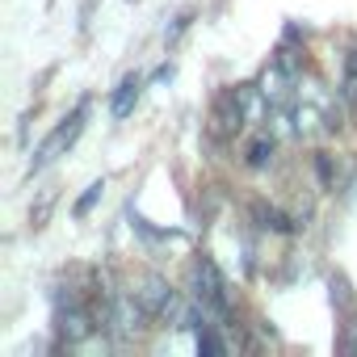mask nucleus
<instances>
[{
	"label": "nucleus",
	"instance_id": "nucleus-7",
	"mask_svg": "<svg viewBox=\"0 0 357 357\" xmlns=\"http://www.w3.org/2000/svg\"><path fill=\"white\" fill-rule=\"evenodd\" d=\"M269 155H273V139H265V135H261V139H252V143H248V168H265V164H269Z\"/></svg>",
	"mask_w": 357,
	"mask_h": 357
},
{
	"label": "nucleus",
	"instance_id": "nucleus-3",
	"mask_svg": "<svg viewBox=\"0 0 357 357\" xmlns=\"http://www.w3.org/2000/svg\"><path fill=\"white\" fill-rule=\"evenodd\" d=\"M84 114H89V105H76V114L68 118V122H59L55 130H51V139L34 151V168H43V164H51L59 151H68L72 143H76V135H80V126H84Z\"/></svg>",
	"mask_w": 357,
	"mask_h": 357
},
{
	"label": "nucleus",
	"instance_id": "nucleus-11",
	"mask_svg": "<svg viewBox=\"0 0 357 357\" xmlns=\"http://www.w3.org/2000/svg\"><path fill=\"white\" fill-rule=\"evenodd\" d=\"M51 206H55V194H43V202L34 206V215H30V223H34V227H43V223H47V215H51Z\"/></svg>",
	"mask_w": 357,
	"mask_h": 357
},
{
	"label": "nucleus",
	"instance_id": "nucleus-2",
	"mask_svg": "<svg viewBox=\"0 0 357 357\" xmlns=\"http://www.w3.org/2000/svg\"><path fill=\"white\" fill-rule=\"evenodd\" d=\"M135 298H139V307H143L147 315H181V307H176V294H172L168 282L155 278V273H147V278L135 286Z\"/></svg>",
	"mask_w": 357,
	"mask_h": 357
},
{
	"label": "nucleus",
	"instance_id": "nucleus-1",
	"mask_svg": "<svg viewBox=\"0 0 357 357\" xmlns=\"http://www.w3.org/2000/svg\"><path fill=\"white\" fill-rule=\"evenodd\" d=\"M194 298L202 303V311H211V315H231V294H227V282H223V273H219V265L211 261V257H202L198 265H194Z\"/></svg>",
	"mask_w": 357,
	"mask_h": 357
},
{
	"label": "nucleus",
	"instance_id": "nucleus-10",
	"mask_svg": "<svg viewBox=\"0 0 357 357\" xmlns=\"http://www.w3.org/2000/svg\"><path fill=\"white\" fill-rule=\"evenodd\" d=\"M198 353H206V357H219V353H227V344H223L215 332H202V336H198Z\"/></svg>",
	"mask_w": 357,
	"mask_h": 357
},
{
	"label": "nucleus",
	"instance_id": "nucleus-12",
	"mask_svg": "<svg viewBox=\"0 0 357 357\" xmlns=\"http://www.w3.org/2000/svg\"><path fill=\"white\" fill-rule=\"evenodd\" d=\"M332 298H336L340 307H349V286H344V278H336V282H332Z\"/></svg>",
	"mask_w": 357,
	"mask_h": 357
},
{
	"label": "nucleus",
	"instance_id": "nucleus-13",
	"mask_svg": "<svg viewBox=\"0 0 357 357\" xmlns=\"http://www.w3.org/2000/svg\"><path fill=\"white\" fill-rule=\"evenodd\" d=\"M340 349H344V353H357V324H349V328H344V340H340Z\"/></svg>",
	"mask_w": 357,
	"mask_h": 357
},
{
	"label": "nucleus",
	"instance_id": "nucleus-8",
	"mask_svg": "<svg viewBox=\"0 0 357 357\" xmlns=\"http://www.w3.org/2000/svg\"><path fill=\"white\" fill-rule=\"evenodd\" d=\"M101 194H105V185H101V181H93V185L84 190V198L76 202V219H84V215H89V211H93V206L101 202Z\"/></svg>",
	"mask_w": 357,
	"mask_h": 357
},
{
	"label": "nucleus",
	"instance_id": "nucleus-6",
	"mask_svg": "<svg viewBox=\"0 0 357 357\" xmlns=\"http://www.w3.org/2000/svg\"><path fill=\"white\" fill-rule=\"evenodd\" d=\"M135 101H139V76H126L122 84H118V93H114V118H126L130 109H135Z\"/></svg>",
	"mask_w": 357,
	"mask_h": 357
},
{
	"label": "nucleus",
	"instance_id": "nucleus-14",
	"mask_svg": "<svg viewBox=\"0 0 357 357\" xmlns=\"http://www.w3.org/2000/svg\"><path fill=\"white\" fill-rule=\"evenodd\" d=\"M319 181L332 185V160H328V155H319Z\"/></svg>",
	"mask_w": 357,
	"mask_h": 357
},
{
	"label": "nucleus",
	"instance_id": "nucleus-5",
	"mask_svg": "<svg viewBox=\"0 0 357 357\" xmlns=\"http://www.w3.org/2000/svg\"><path fill=\"white\" fill-rule=\"evenodd\" d=\"M244 126V105H240V93H223L211 109V135L215 139H231L236 130Z\"/></svg>",
	"mask_w": 357,
	"mask_h": 357
},
{
	"label": "nucleus",
	"instance_id": "nucleus-4",
	"mask_svg": "<svg viewBox=\"0 0 357 357\" xmlns=\"http://www.w3.org/2000/svg\"><path fill=\"white\" fill-rule=\"evenodd\" d=\"M93 319H97V315H93L89 307H80L76 298H68V307L59 303V315H55V324H59V336H63L68 344H80V340H84V336L97 328Z\"/></svg>",
	"mask_w": 357,
	"mask_h": 357
},
{
	"label": "nucleus",
	"instance_id": "nucleus-9",
	"mask_svg": "<svg viewBox=\"0 0 357 357\" xmlns=\"http://www.w3.org/2000/svg\"><path fill=\"white\" fill-rule=\"evenodd\" d=\"M257 215H261V227H273V231H290V227H294L282 211H265V206H261Z\"/></svg>",
	"mask_w": 357,
	"mask_h": 357
}]
</instances>
